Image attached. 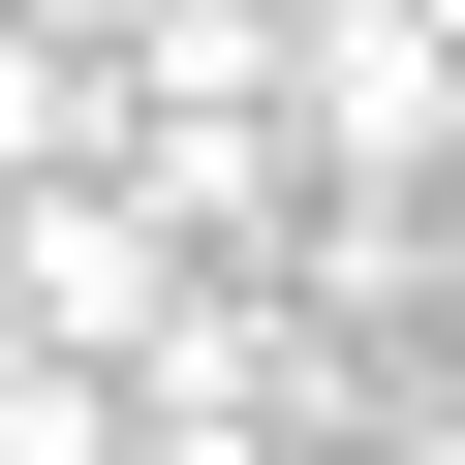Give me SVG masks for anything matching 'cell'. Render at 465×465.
Masks as SVG:
<instances>
[{
	"instance_id": "1",
	"label": "cell",
	"mask_w": 465,
	"mask_h": 465,
	"mask_svg": "<svg viewBox=\"0 0 465 465\" xmlns=\"http://www.w3.org/2000/svg\"><path fill=\"white\" fill-rule=\"evenodd\" d=\"M186 311V249H155V186L124 155H63V186H0V341H63V372H124Z\"/></svg>"
},
{
	"instance_id": "2",
	"label": "cell",
	"mask_w": 465,
	"mask_h": 465,
	"mask_svg": "<svg viewBox=\"0 0 465 465\" xmlns=\"http://www.w3.org/2000/svg\"><path fill=\"white\" fill-rule=\"evenodd\" d=\"M94 124H124V63H94V32H63V0H0V186H63V155H94Z\"/></svg>"
},
{
	"instance_id": "3",
	"label": "cell",
	"mask_w": 465,
	"mask_h": 465,
	"mask_svg": "<svg viewBox=\"0 0 465 465\" xmlns=\"http://www.w3.org/2000/svg\"><path fill=\"white\" fill-rule=\"evenodd\" d=\"M0 465H124V372H63V341H0Z\"/></svg>"
}]
</instances>
